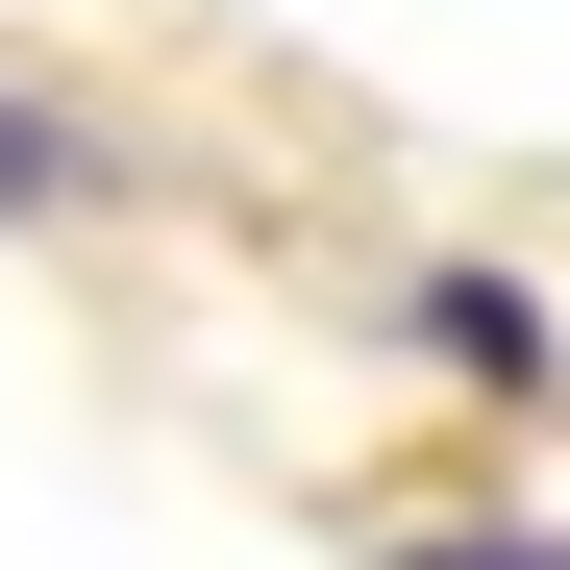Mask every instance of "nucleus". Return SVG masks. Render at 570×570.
<instances>
[{
    "mask_svg": "<svg viewBox=\"0 0 570 570\" xmlns=\"http://www.w3.org/2000/svg\"><path fill=\"white\" fill-rule=\"evenodd\" d=\"M422 347H471V372H546V323L497 298V273H422Z\"/></svg>",
    "mask_w": 570,
    "mask_h": 570,
    "instance_id": "1",
    "label": "nucleus"
},
{
    "mask_svg": "<svg viewBox=\"0 0 570 570\" xmlns=\"http://www.w3.org/2000/svg\"><path fill=\"white\" fill-rule=\"evenodd\" d=\"M397 570H570V546H521V521H471V546H397Z\"/></svg>",
    "mask_w": 570,
    "mask_h": 570,
    "instance_id": "3",
    "label": "nucleus"
},
{
    "mask_svg": "<svg viewBox=\"0 0 570 570\" xmlns=\"http://www.w3.org/2000/svg\"><path fill=\"white\" fill-rule=\"evenodd\" d=\"M75 199V125H26V100H0V224H50Z\"/></svg>",
    "mask_w": 570,
    "mask_h": 570,
    "instance_id": "2",
    "label": "nucleus"
}]
</instances>
